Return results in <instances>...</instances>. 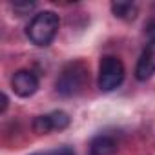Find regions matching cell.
I'll list each match as a JSON object with an SVG mask.
<instances>
[{"label":"cell","instance_id":"obj_12","mask_svg":"<svg viewBox=\"0 0 155 155\" xmlns=\"http://www.w3.org/2000/svg\"><path fill=\"white\" fill-rule=\"evenodd\" d=\"M35 155H55V151H46V153H35Z\"/></svg>","mask_w":155,"mask_h":155},{"label":"cell","instance_id":"obj_4","mask_svg":"<svg viewBox=\"0 0 155 155\" xmlns=\"http://www.w3.org/2000/svg\"><path fill=\"white\" fill-rule=\"evenodd\" d=\"M69 124H71V117L62 110H55L51 113L35 117L33 131L38 133V135H46V133H51V131H62Z\"/></svg>","mask_w":155,"mask_h":155},{"label":"cell","instance_id":"obj_1","mask_svg":"<svg viewBox=\"0 0 155 155\" xmlns=\"http://www.w3.org/2000/svg\"><path fill=\"white\" fill-rule=\"evenodd\" d=\"M58 28H60L58 15L55 11L46 9V11L37 13L29 20V24L26 28V37L29 38L31 44H35L38 48H46L55 40V37L58 33Z\"/></svg>","mask_w":155,"mask_h":155},{"label":"cell","instance_id":"obj_9","mask_svg":"<svg viewBox=\"0 0 155 155\" xmlns=\"http://www.w3.org/2000/svg\"><path fill=\"white\" fill-rule=\"evenodd\" d=\"M35 2H15L13 4V11L17 17H24V15H29V11L35 9Z\"/></svg>","mask_w":155,"mask_h":155},{"label":"cell","instance_id":"obj_2","mask_svg":"<svg viewBox=\"0 0 155 155\" xmlns=\"http://www.w3.org/2000/svg\"><path fill=\"white\" fill-rule=\"evenodd\" d=\"M88 82V68L82 62H69L57 79V91L62 97L79 95Z\"/></svg>","mask_w":155,"mask_h":155},{"label":"cell","instance_id":"obj_10","mask_svg":"<svg viewBox=\"0 0 155 155\" xmlns=\"http://www.w3.org/2000/svg\"><path fill=\"white\" fill-rule=\"evenodd\" d=\"M144 29H146V35H148L151 40H155V17L148 20V24L144 26Z\"/></svg>","mask_w":155,"mask_h":155},{"label":"cell","instance_id":"obj_8","mask_svg":"<svg viewBox=\"0 0 155 155\" xmlns=\"http://www.w3.org/2000/svg\"><path fill=\"white\" fill-rule=\"evenodd\" d=\"M111 11L120 20H135L139 15V8L133 2H111Z\"/></svg>","mask_w":155,"mask_h":155},{"label":"cell","instance_id":"obj_7","mask_svg":"<svg viewBox=\"0 0 155 155\" xmlns=\"http://www.w3.org/2000/svg\"><path fill=\"white\" fill-rule=\"evenodd\" d=\"M117 140L111 135H95L90 142V155H115Z\"/></svg>","mask_w":155,"mask_h":155},{"label":"cell","instance_id":"obj_5","mask_svg":"<svg viewBox=\"0 0 155 155\" xmlns=\"http://www.w3.org/2000/svg\"><path fill=\"white\" fill-rule=\"evenodd\" d=\"M11 88L17 97L28 99L35 95L38 90V77L29 69H18L11 79Z\"/></svg>","mask_w":155,"mask_h":155},{"label":"cell","instance_id":"obj_11","mask_svg":"<svg viewBox=\"0 0 155 155\" xmlns=\"http://www.w3.org/2000/svg\"><path fill=\"white\" fill-rule=\"evenodd\" d=\"M8 104H9V99H8L6 93H2V108H0V113H4L8 110Z\"/></svg>","mask_w":155,"mask_h":155},{"label":"cell","instance_id":"obj_6","mask_svg":"<svg viewBox=\"0 0 155 155\" xmlns=\"http://www.w3.org/2000/svg\"><path fill=\"white\" fill-rule=\"evenodd\" d=\"M153 73H155V40H151L146 46V49L142 51V55L135 66V77L140 82L148 81Z\"/></svg>","mask_w":155,"mask_h":155},{"label":"cell","instance_id":"obj_3","mask_svg":"<svg viewBox=\"0 0 155 155\" xmlns=\"http://www.w3.org/2000/svg\"><path fill=\"white\" fill-rule=\"evenodd\" d=\"M124 64L120 58L113 57V55H106L101 58V66H99V88L101 91H113L117 90L122 82H124Z\"/></svg>","mask_w":155,"mask_h":155}]
</instances>
